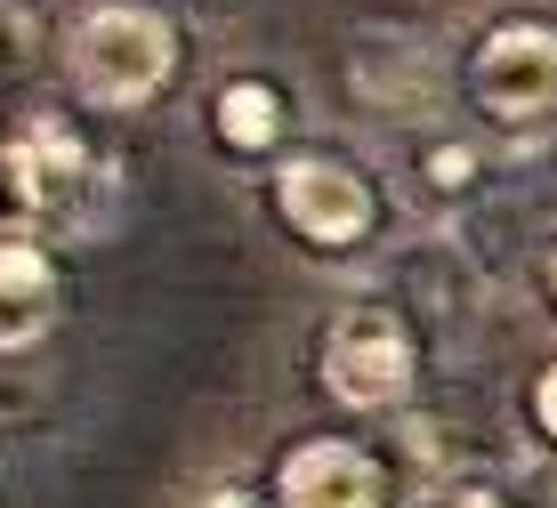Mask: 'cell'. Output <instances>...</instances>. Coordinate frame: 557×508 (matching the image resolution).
<instances>
[{"instance_id":"obj_2","label":"cell","mask_w":557,"mask_h":508,"mask_svg":"<svg viewBox=\"0 0 557 508\" xmlns=\"http://www.w3.org/2000/svg\"><path fill=\"white\" fill-rule=\"evenodd\" d=\"M315 387L339 412H405L420 387V331L396 299H348L315 339Z\"/></svg>"},{"instance_id":"obj_14","label":"cell","mask_w":557,"mask_h":508,"mask_svg":"<svg viewBox=\"0 0 557 508\" xmlns=\"http://www.w3.org/2000/svg\"><path fill=\"white\" fill-rule=\"evenodd\" d=\"M429 508H517L502 484H485V476H469V484H445V493H436Z\"/></svg>"},{"instance_id":"obj_1","label":"cell","mask_w":557,"mask_h":508,"mask_svg":"<svg viewBox=\"0 0 557 508\" xmlns=\"http://www.w3.org/2000/svg\"><path fill=\"white\" fill-rule=\"evenodd\" d=\"M178 73V25L153 0H98L65 33V82L89 113H146Z\"/></svg>"},{"instance_id":"obj_18","label":"cell","mask_w":557,"mask_h":508,"mask_svg":"<svg viewBox=\"0 0 557 508\" xmlns=\"http://www.w3.org/2000/svg\"><path fill=\"white\" fill-rule=\"evenodd\" d=\"M219 9H226V0H219Z\"/></svg>"},{"instance_id":"obj_6","label":"cell","mask_w":557,"mask_h":508,"mask_svg":"<svg viewBox=\"0 0 557 508\" xmlns=\"http://www.w3.org/2000/svg\"><path fill=\"white\" fill-rule=\"evenodd\" d=\"M348 82L372 113H388L396 129H445V106H453V73L445 57L412 33H356L348 49Z\"/></svg>"},{"instance_id":"obj_17","label":"cell","mask_w":557,"mask_h":508,"mask_svg":"<svg viewBox=\"0 0 557 508\" xmlns=\"http://www.w3.org/2000/svg\"><path fill=\"white\" fill-rule=\"evenodd\" d=\"M0 65H9V57H0Z\"/></svg>"},{"instance_id":"obj_15","label":"cell","mask_w":557,"mask_h":508,"mask_svg":"<svg viewBox=\"0 0 557 508\" xmlns=\"http://www.w3.org/2000/svg\"><path fill=\"white\" fill-rule=\"evenodd\" d=\"M533 290H542V307L557 315V234L542 243V259H533Z\"/></svg>"},{"instance_id":"obj_13","label":"cell","mask_w":557,"mask_h":508,"mask_svg":"<svg viewBox=\"0 0 557 508\" xmlns=\"http://www.w3.org/2000/svg\"><path fill=\"white\" fill-rule=\"evenodd\" d=\"M525 420H533V436L557 453V363H542V380L525 387Z\"/></svg>"},{"instance_id":"obj_7","label":"cell","mask_w":557,"mask_h":508,"mask_svg":"<svg viewBox=\"0 0 557 508\" xmlns=\"http://www.w3.org/2000/svg\"><path fill=\"white\" fill-rule=\"evenodd\" d=\"M267 500L275 508H388V460L356 436H299L283 444Z\"/></svg>"},{"instance_id":"obj_5","label":"cell","mask_w":557,"mask_h":508,"mask_svg":"<svg viewBox=\"0 0 557 508\" xmlns=\"http://www.w3.org/2000/svg\"><path fill=\"white\" fill-rule=\"evenodd\" d=\"M98 153H89V138L65 122V113H25V122L0 138V202H9L16 226H73V210H82L89 178H98Z\"/></svg>"},{"instance_id":"obj_11","label":"cell","mask_w":557,"mask_h":508,"mask_svg":"<svg viewBox=\"0 0 557 508\" xmlns=\"http://www.w3.org/2000/svg\"><path fill=\"white\" fill-rule=\"evenodd\" d=\"M412 178L436 194V202H469L476 178H485V153H476V138H453V129H420L412 146Z\"/></svg>"},{"instance_id":"obj_4","label":"cell","mask_w":557,"mask_h":508,"mask_svg":"<svg viewBox=\"0 0 557 508\" xmlns=\"http://www.w3.org/2000/svg\"><path fill=\"white\" fill-rule=\"evenodd\" d=\"M267 202H275V226L307 243L315 259H348L380 234V186L363 178L348 153H283L275 178H267Z\"/></svg>"},{"instance_id":"obj_9","label":"cell","mask_w":557,"mask_h":508,"mask_svg":"<svg viewBox=\"0 0 557 508\" xmlns=\"http://www.w3.org/2000/svg\"><path fill=\"white\" fill-rule=\"evenodd\" d=\"M396 290H405V315H429L445 331H469L485 315V267L469 259V243L460 234H429V243H412L405 259H396Z\"/></svg>"},{"instance_id":"obj_19","label":"cell","mask_w":557,"mask_h":508,"mask_svg":"<svg viewBox=\"0 0 557 508\" xmlns=\"http://www.w3.org/2000/svg\"><path fill=\"white\" fill-rule=\"evenodd\" d=\"M0 210H9V202H0Z\"/></svg>"},{"instance_id":"obj_10","label":"cell","mask_w":557,"mask_h":508,"mask_svg":"<svg viewBox=\"0 0 557 508\" xmlns=\"http://www.w3.org/2000/svg\"><path fill=\"white\" fill-rule=\"evenodd\" d=\"M283 129H292V97L267 82V73H235V82L210 89V138L235 153V162H259V153H275Z\"/></svg>"},{"instance_id":"obj_3","label":"cell","mask_w":557,"mask_h":508,"mask_svg":"<svg viewBox=\"0 0 557 508\" xmlns=\"http://www.w3.org/2000/svg\"><path fill=\"white\" fill-rule=\"evenodd\" d=\"M460 97L493 129H542L557 113V16H493L460 57Z\"/></svg>"},{"instance_id":"obj_8","label":"cell","mask_w":557,"mask_h":508,"mask_svg":"<svg viewBox=\"0 0 557 508\" xmlns=\"http://www.w3.org/2000/svg\"><path fill=\"white\" fill-rule=\"evenodd\" d=\"M65 323V267L33 226H0V356H25Z\"/></svg>"},{"instance_id":"obj_16","label":"cell","mask_w":557,"mask_h":508,"mask_svg":"<svg viewBox=\"0 0 557 508\" xmlns=\"http://www.w3.org/2000/svg\"><path fill=\"white\" fill-rule=\"evenodd\" d=\"M202 508H275V500H267L259 484H219V493H210Z\"/></svg>"},{"instance_id":"obj_12","label":"cell","mask_w":557,"mask_h":508,"mask_svg":"<svg viewBox=\"0 0 557 508\" xmlns=\"http://www.w3.org/2000/svg\"><path fill=\"white\" fill-rule=\"evenodd\" d=\"M525 202L542 210V219H557V129L525 153Z\"/></svg>"}]
</instances>
